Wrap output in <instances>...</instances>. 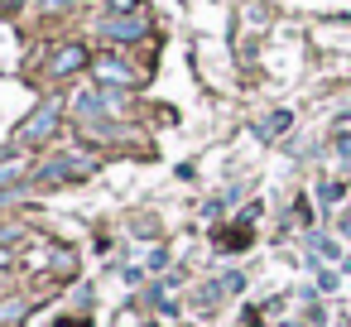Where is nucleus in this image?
I'll use <instances>...</instances> for the list:
<instances>
[{"instance_id": "obj_2", "label": "nucleus", "mask_w": 351, "mask_h": 327, "mask_svg": "<svg viewBox=\"0 0 351 327\" xmlns=\"http://www.w3.org/2000/svg\"><path fill=\"white\" fill-rule=\"evenodd\" d=\"M101 29H106V39H121V44H130V39H140V34H145V25H140V20H106Z\"/></svg>"}, {"instance_id": "obj_9", "label": "nucleus", "mask_w": 351, "mask_h": 327, "mask_svg": "<svg viewBox=\"0 0 351 327\" xmlns=\"http://www.w3.org/2000/svg\"><path fill=\"white\" fill-rule=\"evenodd\" d=\"M116 10H135V0H116Z\"/></svg>"}, {"instance_id": "obj_7", "label": "nucleus", "mask_w": 351, "mask_h": 327, "mask_svg": "<svg viewBox=\"0 0 351 327\" xmlns=\"http://www.w3.org/2000/svg\"><path fill=\"white\" fill-rule=\"evenodd\" d=\"M49 10H63V5H77V0H44Z\"/></svg>"}, {"instance_id": "obj_5", "label": "nucleus", "mask_w": 351, "mask_h": 327, "mask_svg": "<svg viewBox=\"0 0 351 327\" xmlns=\"http://www.w3.org/2000/svg\"><path fill=\"white\" fill-rule=\"evenodd\" d=\"M97 73H101V77H106V82H121V87H125V82H130V68H121V63H111V58H106V63H101V68H97Z\"/></svg>"}, {"instance_id": "obj_6", "label": "nucleus", "mask_w": 351, "mask_h": 327, "mask_svg": "<svg viewBox=\"0 0 351 327\" xmlns=\"http://www.w3.org/2000/svg\"><path fill=\"white\" fill-rule=\"evenodd\" d=\"M20 169H25L20 159H0V188H5V183H10V178L20 173Z\"/></svg>"}, {"instance_id": "obj_8", "label": "nucleus", "mask_w": 351, "mask_h": 327, "mask_svg": "<svg viewBox=\"0 0 351 327\" xmlns=\"http://www.w3.org/2000/svg\"><path fill=\"white\" fill-rule=\"evenodd\" d=\"M58 327H87V322H82V317H77V322H73V317H58Z\"/></svg>"}, {"instance_id": "obj_4", "label": "nucleus", "mask_w": 351, "mask_h": 327, "mask_svg": "<svg viewBox=\"0 0 351 327\" xmlns=\"http://www.w3.org/2000/svg\"><path fill=\"white\" fill-rule=\"evenodd\" d=\"M82 169H87V159H53L39 169V178H63V173H82Z\"/></svg>"}, {"instance_id": "obj_3", "label": "nucleus", "mask_w": 351, "mask_h": 327, "mask_svg": "<svg viewBox=\"0 0 351 327\" xmlns=\"http://www.w3.org/2000/svg\"><path fill=\"white\" fill-rule=\"evenodd\" d=\"M82 63H87V53H82V49L73 44V49H58V58H53V73L63 77V73H77Z\"/></svg>"}, {"instance_id": "obj_1", "label": "nucleus", "mask_w": 351, "mask_h": 327, "mask_svg": "<svg viewBox=\"0 0 351 327\" xmlns=\"http://www.w3.org/2000/svg\"><path fill=\"white\" fill-rule=\"evenodd\" d=\"M58 111H63L58 101H44V106H39V116H29V121L20 125V140H49V135H53V125H58Z\"/></svg>"}]
</instances>
